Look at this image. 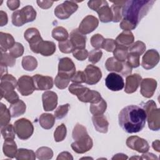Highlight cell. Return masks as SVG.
I'll use <instances>...</instances> for the list:
<instances>
[{"label":"cell","instance_id":"obj_1","mask_svg":"<svg viewBox=\"0 0 160 160\" xmlns=\"http://www.w3.org/2000/svg\"><path fill=\"white\" fill-rule=\"evenodd\" d=\"M119 124L128 133H136L144 127L146 114L144 110L136 105L124 107L118 115Z\"/></svg>","mask_w":160,"mask_h":160},{"label":"cell","instance_id":"obj_2","mask_svg":"<svg viewBox=\"0 0 160 160\" xmlns=\"http://www.w3.org/2000/svg\"><path fill=\"white\" fill-rule=\"evenodd\" d=\"M154 0L126 1L122 6V16L136 26L149 12L154 3Z\"/></svg>","mask_w":160,"mask_h":160},{"label":"cell","instance_id":"obj_3","mask_svg":"<svg viewBox=\"0 0 160 160\" xmlns=\"http://www.w3.org/2000/svg\"><path fill=\"white\" fill-rule=\"evenodd\" d=\"M18 81L11 74H5L1 78V99L4 98L8 102L13 104L19 101V96L14 91Z\"/></svg>","mask_w":160,"mask_h":160},{"label":"cell","instance_id":"obj_4","mask_svg":"<svg viewBox=\"0 0 160 160\" xmlns=\"http://www.w3.org/2000/svg\"><path fill=\"white\" fill-rule=\"evenodd\" d=\"M69 91L71 94L76 95L78 99L83 102L96 103L102 99L99 92L91 90L88 88L78 83H72L70 84Z\"/></svg>","mask_w":160,"mask_h":160},{"label":"cell","instance_id":"obj_5","mask_svg":"<svg viewBox=\"0 0 160 160\" xmlns=\"http://www.w3.org/2000/svg\"><path fill=\"white\" fill-rule=\"evenodd\" d=\"M146 114L149 128L152 131L160 129V109L153 100H149L142 105Z\"/></svg>","mask_w":160,"mask_h":160},{"label":"cell","instance_id":"obj_6","mask_svg":"<svg viewBox=\"0 0 160 160\" xmlns=\"http://www.w3.org/2000/svg\"><path fill=\"white\" fill-rule=\"evenodd\" d=\"M74 140L71 146L72 150L78 154H83L89 151L93 146L92 138L88 135L87 131H79L72 136Z\"/></svg>","mask_w":160,"mask_h":160},{"label":"cell","instance_id":"obj_7","mask_svg":"<svg viewBox=\"0 0 160 160\" xmlns=\"http://www.w3.org/2000/svg\"><path fill=\"white\" fill-rule=\"evenodd\" d=\"M36 14V11L32 6L30 5L26 6L21 10L15 11L12 14V23L15 26H22L25 23L35 20Z\"/></svg>","mask_w":160,"mask_h":160},{"label":"cell","instance_id":"obj_8","mask_svg":"<svg viewBox=\"0 0 160 160\" xmlns=\"http://www.w3.org/2000/svg\"><path fill=\"white\" fill-rule=\"evenodd\" d=\"M14 131L18 137L22 140L29 139L34 132V126L32 122L26 118H21L14 123Z\"/></svg>","mask_w":160,"mask_h":160},{"label":"cell","instance_id":"obj_9","mask_svg":"<svg viewBox=\"0 0 160 160\" xmlns=\"http://www.w3.org/2000/svg\"><path fill=\"white\" fill-rule=\"evenodd\" d=\"M105 66L108 71L121 72L124 76H129L132 72V68L126 61L121 62L114 57L109 58L106 61Z\"/></svg>","mask_w":160,"mask_h":160},{"label":"cell","instance_id":"obj_10","mask_svg":"<svg viewBox=\"0 0 160 160\" xmlns=\"http://www.w3.org/2000/svg\"><path fill=\"white\" fill-rule=\"evenodd\" d=\"M74 1H65L58 5L54 9L55 16L60 19L69 18L78 9V5Z\"/></svg>","mask_w":160,"mask_h":160},{"label":"cell","instance_id":"obj_11","mask_svg":"<svg viewBox=\"0 0 160 160\" xmlns=\"http://www.w3.org/2000/svg\"><path fill=\"white\" fill-rule=\"evenodd\" d=\"M76 72V66L72 59L69 58H62L59 61L58 75L60 77L70 79Z\"/></svg>","mask_w":160,"mask_h":160},{"label":"cell","instance_id":"obj_12","mask_svg":"<svg viewBox=\"0 0 160 160\" xmlns=\"http://www.w3.org/2000/svg\"><path fill=\"white\" fill-rule=\"evenodd\" d=\"M17 89L22 96H29L31 94L35 89L32 77L24 75L21 76L17 83Z\"/></svg>","mask_w":160,"mask_h":160},{"label":"cell","instance_id":"obj_13","mask_svg":"<svg viewBox=\"0 0 160 160\" xmlns=\"http://www.w3.org/2000/svg\"><path fill=\"white\" fill-rule=\"evenodd\" d=\"M126 145L130 149L141 153H144L148 151L149 149V145L148 141L137 136L129 137L126 140Z\"/></svg>","mask_w":160,"mask_h":160},{"label":"cell","instance_id":"obj_14","mask_svg":"<svg viewBox=\"0 0 160 160\" xmlns=\"http://www.w3.org/2000/svg\"><path fill=\"white\" fill-rule=\"evenodd\" d=\"M159 61V54L156 49L148 50L142 58L141 66L146 70L154 68Z\"/></svg>","mask_w":160,"mask_h":160},{"label":"cell","instance_id":"obj_15","mask_svg":"<svg viewBox=\"0 0 160 160\" xmlns=\"http://www.w3.org/2000/svg\"><path fill=\"white\" fill-rule=\"evenodd\" d=\"M106 87L112 91H118L124 86V79L121 76L115 72L109 73L105 79Z\"/></svg>","mask_w":160,"mask_h":160},{"label":"cell","instance_id":"obj_16","mask_svg":"<svg viewBox=\"0 0 160 160\" xmlns=\"http://www.w3.org/2000/svg\"><path fill=\"white\" fill-rule=\"evenodd\" d=\"M84 72L85 74V82L89 85H93L98 83L102 78V72L101 69L92 64L86 66Z\"/></svg>","mask_w":160,"mask_h":160},{"label":"cell","instance_id":"obj_17","mask_svg":"<svg viewBox=\"0 0 160 160\" xmlns=\"http://www.w3.org/2000/svg\"><path fill=\"white\" fill-rule=\"evenodd\" d=\"M99 21L94 16H86L79 24L78 29L83 34H89L98 26Z\"/></svg>","mask_w":160,"mask_h":160},{"label":"cell","instance_id":"obj_18","mask_svg":"<svg viewBox=\"0 0 160 160\" xmlns=\"http://www.w3.org/2000/svg\"><path fill=\"white\" fill-rule=\"evenodd\" d=\"M25 39L29 42V47L32 52L35 50L39 42L42 41L40 32L35 28H30L26 30L24 34Z\"/></svg>","mask_w":160,"mask_h":160},{"label":"cell","instance_id":"obj_19","mask_svg":"<svg viewBox=\"0 0 160 160\" xmlns=\"http://www.w3.org/2000/svg\"><path fill=\"white\" fill-rule=\"evenodd\" d=\"M32 79L36 90H49L53 86V79L52 77L41 74H35L32 76Z\"/></svg>","mask_w":160,"mask_h":160},{"label":"cell","instance_id":"obj_20","mask_svg":"<svg viewBox=\"0 0 160 160\" xmlns=\"http://www.w3.org/2000/svg\"><path fill=\"white\" fill-rule=\"evenodd\" d=\"M141 94L146 98H151L157 88V81L152 78H145L141 81Z\"/></svg>","mask_w":160,"mask_h":160},{"label":"cell","instance_id":"obj_21","mask_svg":"<svg viewBox=\"0 0 160 160\" xmlns=\"http://www.w3.org/2000/svg\"><path fill=\"white\" fill-rule=\"evenodd\" d=\"M42 105L44 111H51L54 110L58 104V95L51 91H45L42 95Z\"/></svg>","mask_w":160,"mask_h":160},{"label":"cell","instance_id":"obj_22","mask_svg":"<svg viewBox=\"0 0 160 160\" xmlns=\"http://www.w3.org/2000/svg\"><path fill=\"white\" fill-rule=\"evenodd\" d=\"M56 51V45L52 41H41L33 52L41 54L44 56L52 55Z\"/></svg>","mask_w":160,"mask_h":160},{"label":"cell","instance_id":"obj_23","mask_svg":"<svg viewBox=\"0 0 160 160\" xmlns=\"http://www.w3.org/2000/svg\"><path fill=\"white\" fill-rule=\"evenodd\" d=\"M142 80L141 76L138 74L129 75L126 79V84L124 92L128 94H131L136 91Z\"/></svg>","mask_w":160,"mask_h":160},{"label":"cell","instance_id":"obj_24","mask_svg":"<svg viewBox=\"0 0 160 160\" xmlns=\"http://www.w3.org/2000/svg\"><path fill=\"white\" fill-rule=\"evenodd\" d=\"M69 39L75 49H84L86 43V36L78 29H73L69 34Z\"/></svg>","mask_w":160,"mask_h":160},{"label":"cell","instance_id":"obj_25","mask_svg":"<svg viewBox=\"0 0 160 160\" xmlns=\"http://www.w3.org/2000/svg\"><path fill=\"white\" fill-rule=\"evenodd\" d=\"M92 121L97 131L101 133H106L108 132L109 122L103 114L93 116Z\"/></svg>","mask_w":160,"mask_h":160},{"label":"cell","instance_id":"obj_26","mask_svg":"<svg viewBox=\"0 0 160 160\" xmlns=\"http://www.w3.org/2000/svg\"><path fill=\"white\" fill-rule=\"evenodd\" d=\"M13 36L9 34L1 32H0V49L1 52H5L9 50L15 44Z\"/></svg>","mask_w":160,"mask_h":160},{"label":"cell","instance_id":"obj_27","mask_svg":"<svg viewBox=\"0 0 160 160\" xmlns=\"http://www.w3.org/2000/svg\"><path fill=\"white\" fill-rule=\"evenodd\" d=\"M134 37L130 31H124L116 38L115 41L118 45L129 47L134 42Z\"/></svg>","mask_w":160,"mask_h":160},{"label":"cell","instance_id":"obj_28","mask_svg":"<svg viewBox=\"0 0 160 160\" xmlns=\"http://www.w3.org/2000/svg\"><path fill=\"white\" fill-rule=\"evenodd\" d=\"M113 5L111 6V9L112 14V21L114 22H119L122 17V6L126 1H111Z\"/></svg>","mask_w":160,"mask_h":160},{"label":"cell","instance_id":"obj_29","mask_svg":"<svg viewBox=\"0 0 160 160\" xmlns=\"http://www.w3.org/2000/svg\"><path fill=\"white\" fill-rule=\"evenodd\" d=\"M2 151L6 156L14 158L18 151L17 145L14 139H6L3 144Z\"/></svg>","mask_w":160,"mask_h":160},{"label":"cell","instance_id":"obj_30","mask_svg":"<svg viewBox=\"0 0 160 160\" xmlns=\"http://www.w3.org/2000/svg\"><path fill=\"white\" fill-rule=\"evenodd\" d=\"M100 21L102 22H109L112 21V14L111 8L108 2L103 4L97 11Z\"/></svg>","mask_w":160,"mask_h":160},{"label":"cell","instance_id":"obj_31","mask_svg":"<svg viewBox=\"0 0 160 160\" xmlns=\"http://www.w3.org/2000/svg\"><path fill=\"white\" fill-rule=\"evenodd\" d=\"M11 116L12 118H17L25 113L26 109V104L22 100L19 99L17 102L11 104L9 108Z\"/></svg>","mask_w":160,"mask_h":160},{"label":"cell","instance_id":"obj_32","mask_svg":"<svg viewBox=\"0 0 160 160\" xmlns=\"http://www.w3.org/2000/svg\"><path fill=\"white\" fill-rule=\"evenodd\" d=\"M39 122L43 129H51L55 123V116L52 114L43 113L39 117Z\"/></svg>","mask_w":160,"mask_h":160},{"label":"cell","instance_id":"obj_33","mask_svg":"<svg viewBox=\"0 0 160 160\" xmlns=\"http://www.w3.org/2000/svg\"><path fill=\"white\" fill-rule=\"evenodd\" d=\"M106 108L107 103L105 100L102 98L99 102L96 103H91L90 105L89 110L93 116H97L103 114L106 111Z\"/></svg>","mask_w":160,"mask_h":160},{"label":"cell","instance_id":"obj_34","mask_svg":"<svg viewBox=\"0 0 160 160\" xmlns=\"http://www.w3.org/2000/svg\"><path fill=\"white\" fill-rule=\"evenodd\" d=\"M36 156V154L32 150L20 148L18 149L15 158L18 160H34Z\"/></svg>","mask_w":160,"mask_h":160},{"label":"cell","instance_id":"obj_35","mask_svg":"<svg viewBox=\"0 0 160 160\" xmlns=\"http://www.w3.org/2000/svg\"><path fill=\"white\" fill-rule=\"evenodd\" d=\"M52 38L59 42L64 41L68 39L69 34L67 30L62 26H57L52 31Z\"/></svg>","mask_w":160,"mask_h":160},{"label":"cell","instance_id":"obj_36","mask_svg":"<svg viewBox=\"0 0 160 160\" xmlns=\"http://www.w3.org/2000/svg\"><path fill=\"white\" fill-rule=\"evenodd\" d=\"M22 66L24 69L32 71L38 66V61L36 59L32 56H26L22 59Z\"/></svg>","mask_w":160,"mask_h":160},{"label":"cell","instance_id":"obj_37","mask_svg":"<svg viewBox=\"0 0 160 160\" xmlns=\"http://www.w3.org/2000/svg\"><path fill=\"white\" fill-rule=\"evenodd\" d=\"M11 114L9 109H8L6 106L2 102L0 104V125L1 127L6 126L9 124Z\"/></svg>","mask_w":160,"mask_h":160},{"label":"cell","instance_id":"obj_38","mask_svg":"<svg viewBox=\"0 0 160 160\" xmlns=\"http://www.w3.org/2000/svg\"><path fill=\"white\" fill-rule=\"evenodd\" d=\"M128 53V48L118 44L113 51L114 57L121 62L126 61Z\"/></svg>","mask_w":160,"mask_h":160},{"label":"cell","instance_id":"obj_39","mask_svg":"<svg viewBox=\"0 0 160 160\" xmlns=\"http://www.w3.org/2000/svg\"><path fill=\"white\" fill-rule=\"evenodd\" d=\"M36 157L40 160H48L52 158L53 151L48 147H41L36 152Z\"/></svg>","mask_w":160,"mask_h":160},{"label":"cell","instance_id":"obj_40","mask_svg":"<svg viewBox=\"0 0 160 160\" xmlns=\"http://www.w3.org/2000/svg\"><path fill=\"white\" fill-rule=\"evenodd\" d=\"M1 132L4 139H14L15 138V131L14 126L11 124H8L6 126L1 127Z\"/></svg>","mask_w":160,"mask_h":160},{"label":"cell","instance_id":"obj_41","mask_svg":"<svg viewBox=\"0 0 160 160\" xmlns=\"http://www.w3.org/2000/svg\"><path fill=\"white\" fill-rule=\"evenodd\" d=\"M146 48V44L143 42L140 41H137L135 42L132 43L128 48V51H129V52L136 53L141 56L145 52Z\"/></svg>","mask_w":160,"mask_h":160},{"label":"cell","instance_id":"obj_42","mask_svg":"<svg viewBox=\"0 0 160 160\" xmlns=\"http://www.w3.org/2000/svg\"><path fill=\"white\" fill-rule=\"evenodd\" d=\"M67 134V129L66 127L64 124H61V125L58 126L54 132V138L56 142H61L62 141Z\"/></svg>","mask_w":160,"mask_h":160},{"label":"cell","instance_id":"obj_43","mask_svg":"<svg viewBox=\"0 0 160 160\" xmlns=\"http://www.w3.org/2000/svg\"><path fill=\"white\" fill-rule=\"evenodd\" d=\"M16 58L12 56L10 53L1 52L0 64L5 66L12 67L16 64Z\"/></svg>","mask_w":160,"mask_h":160},{"label":"cell","instance_id":"obj_44","mask_svg":"<svg viewBox=\"0 0 160 160\" xmlns=\"http://www.w3.org/2000/svg\"><path fill=\"white\" fill-rule=\"evenodd\" d=\"M58 46L60 51L66 54L71 53L75 49V48L71 42V40L68 39L66 41L59 42Z\"/></svg>","mask_w":160,"mask_h":160},{"label":"cell","instance_id":"obj_45","mask_svg":"<svg viewBox=\"0 0 160 160\" xmlns=\"http://www.w3.org/2000/svg\"><path fill=\"white\" fill-rule=\"evenodd\" d=\"M24 50V49L22 44L16 42L9 51L12 56H13L14 58H17L23 54Z\"/></svg>","mask_w":160,"mask_h":160},{"label":"cell","instance_id":"obj_46","mask_svg":"<svg viewBox=\"0 0 160 160\" xmlns=\"http://www.w3.org/2000/svg\"><path fill=\"white\" fill-rule=\"evenodd\" d=\"M139 58L140 56L133 52H129L128 57H127V62L132 68H136L139 66L140 62H139Z\"/></svg>","mask_w":160,"mask_h":160},{"label":"cell","instance_id":"obj_47","mask_svg":"<svg viewBox=\"0 0 160 160\" xmlns=\"http://www.w3.org/2000/svg\"><path fill=\"white\" fill-rule=\"evenodd\" d=\"M104 41V37L100 34H96L91 38V44L92 46L96 49L102 48Z\"/></svg>","mask_w":160,"mask_h":160},{"label":"cell","instance_id":"obj_48","mask_svg":"<svg viewBox=\"0 0 160 160\" xmlns=\"http://www.w3.org/2000/svg\"><path fill=\"white\" fill-rule=\"evenodd\" d=\"M69 104L68 103L59 106L54 112L55 118L59 119L64 118L67 115L69 111Z\"/></svg>","mask_w":160,"mask_h":160},{"label":"cell","instance_id":"obj_49","mask_svg":"<svg viewBox=\"0 0 160 160\" xmlns=\"http://www.w3.org/2000/svg\"><path fill=\"white\" fill-rule=\"evenodd\" d=\"M102 56V52L101 50L94 49L92 50L88 54L89 61L93 64H96L101 59Z\"/></svg>","mask_w":160,"mask_h":160},{"label":"cell","instance_id":"obj_50","mask_svg":"<svg viewBox=\"0 0 160 160\" xmlns=\"http://www.w3.org/2000/svg\"><path fill=\"white\" fill-rule=\"evenodd\" d=\"M88 51L84 49H75L72 52L73 56L79 61H84L88 56Z\"/></svg>","mask_w":160,"mask_h":160},{"label":"cell","instance_id":"obj_51","mask_svg":"<svg viewBox=\"0 0 160 160\" xmlns=\"http://www.w3.org/2000/svg\"><path fill=\"white\" fill-rule=\"evenodd\" d=\"M70 81H71L70 79H66V78L60 77L58 75H57L54 79V84H55V86L58 89H63L68 87Z\"/></svg>","mask_w":160,"mask_h":160},{"label":"cell","instance_id":"obj_52","mask_svg":"<svg viewBox=\"0 0 160 160\" xmlns=\"http://www.w3.org/2000/svg\"><path fill=\"white\" fill-rule=\"evenodd\" d=\"M116 46H117V44L115 40L112 39L108 38V39H104L102 48L105 49L108 52H113Z\"/></svg>","mask_w":160,"mask_h":160},{"label":"cell","instance_id":"obj_53","mask_svg":"<svg viewBox=\"0 0 160 160\" xmlns=\"http://www.w3.org/2000/svg\"><path fill=\"white\" fill-rule=\"evenodd\" d=\"M71 81L73 83H78V84L85 82L86 77H85V74L84 71H78L76 72L75 74L72 77V78L71 79Z\"/></svg>","mask_w":160,"mask_h":160},{"label":"cell","instance_id":"obj_54","mask_svg":"<svg viewBox=\"0 0 160 160\" xmlns=\"http://www.w3.org/2000/svg\"><path fill=\"white\" fill-rule=\"evenodd\" d=\"M106 2H107V1H104V0L89 1L88 2V6L92 10L97 11L103 4H104Z\"/></svg>","mask_w":160,"mask_h":160},{"label":"cell","instance_id":"obj_55","mask_svg":"<svg viewBox=\"0 0 160 160\" xmlns=\"http://www.w3.org/2000/svg\"><path fill=\"white\" fill-rule=\"evenodd\" d=\"M119 26H120V28L124 31H130V30L134 29L137 26L125 19H122Z\"/></svg>","mask_w":160,"mask_h":160},{"label":"cell","instance_id":"obj_56","mask_svg":"<svg viewBox=\"0 0 160 160\" xmlns=\"http://www.w3.org/2000/svg\"><path fill=\"white\" fill-rule=\"evenodd\" d=\"M36 2L38 6L44 9H49L54 3V1H37Z\"/></svg>","mask_w":160,"mask_h":160},{"label":"cell","instance_id":"obj_57","mask_svg":"<svg viewBox=\"0 0 160 160\" xmlns=\"http://www.w3.org/2000/svg\"><path fill=\"white\" fill-rule=\"evenodd\" d=\"M7 5L9 9L12 11L17 9L20 6V1L19 0H8Z\"/></svg>","mask_w":160,"mask_h":160},{"label":"cell","instance_id":"obj_58","mask_svg":"<svg viewBox=\"0 0 160 160\" xmlns=\"http://www.w3.org/2000/svg\"><path fill=\"white\" fill-rule=\"evenodd\" d=\"M57 160H59V159H68V160H72L73 159V157L72 156V155L67 151H64L61 152L60 154H59L58 156L57 157Z\"/></svg>","mask_w":160,"mask_h":160},{"label":"cell","instance_id":"obj_59","mask_svg":"<svg viewBox=\"0 0 160 160\" xmlns=\"http://www.w3.org/2000/svg\"><path fill=\"white\" fill-rule=\"evenodd\" d=\"M8 21V16L6 12L3 11H0V26H4L7 24Z\"/></svg>","mask_w":160,"mask_h":160},{"label":"cell","instance_id":"obj_60","mask_svg":"<svg viewBox=\"0 0 160 160\" xmlns=\"http://www.w3.org/2000/svg\"><path fill=\"white\" fill-rule=\"evenodd\" d=\"M142 159H158V158L152 153L151 152H148V151L144 152L142 155Z\"/></svg>","mask_w":160,"mask_h":160},{"label":"cell","instance_id":"obj_61","mask_svg":"<svg viewBox=\"0 0 160 160\" xmlns=\"http://www.w3.org/2000/svg\"><path fill=\"white\" fill-rule=\"evenodd\" d=\"M128 158V157L127 156V155L122 154V153H118L115 154L112 158V159L114 160V159H127Z\"/></svg>","mask_w":160,"mask_h":160},{"label":"cell","instance_id":"obj_62","mask_svg":"<svg viewBox=\"0 0 160 160\" xmlns=\"http://www.w3.org/2000/svg\"><path fill=\"white\" fill-rule=\"evenodd\" d=\"M152 148L154 150H156L157 152H159L160 151V143H159V140H156L155 141H154L152 142Z\"/></svg>","mask_w":160,"mask_h":160},{"label":"cell","instance_id":"obj_63","mask_svg":"<svg viewBox=\"0 0 160 160\" xmlns=\"http://www.w3.org/2000/svg\"><path fill=\"white\" fill-rule=\"evenodd\" d=\"M8 74V69L7 66L1 65V78L5 74Z\"/></svg>","mask_w":160,"mask_h":160}]
</instances>
